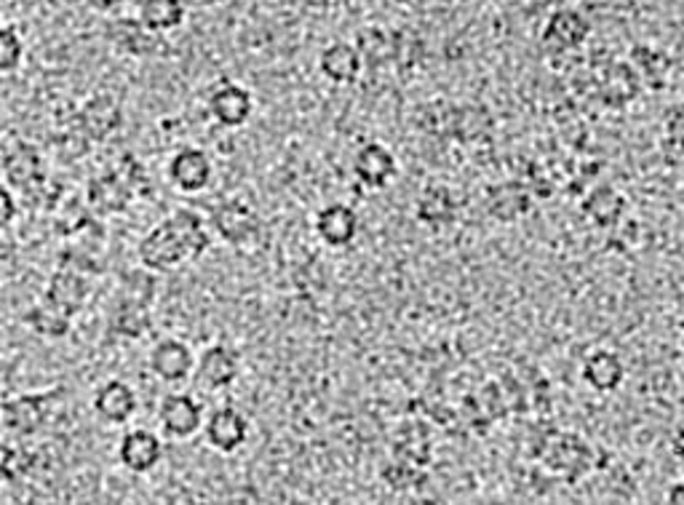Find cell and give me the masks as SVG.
I'll return each instance as SVG.
<instances>
[{"label":"cell","instance_id":"24","mask_svg":"<svg viewBox=\"0 0 684 505\" xmlns=\"http://www.w3.org/2000/svg\"><path fill=\"white\" fill-rule=\"evenodd\" d=\"M581 378H583V383L596 393L618 391L626 378L624 359H620L615 350H607V348L594 350V354L585 356Z\"/></svg>","mask_w":684,"mask_h":505},{"label":"cell","instance_id":"33","mask_svg":"<svg viewBox=\"0 0 684 505\" xmlns=\"http://www.w3.org/2000/svg\"><path fill=\"white\" fill-rule=\"evenodd\" d=\"M631 65L633 70L639 72L642 83L650 86V89H663L665 72H669V59L663 57L661 52L650 46H633L631 48Z\"/></svg>","mask_w":684,"mask_h":505},{"label":"cell","instance_id":"44","mask_svg":"<svg viewBox=\"0 0 684 505\" xmlns=\"http://www.w3.org/2000/svg\"><path fill=\"white\" fill-rule=\"evenodd\" d=\"M399 3H417V0H399Z\"/></svg>","mask_w":684,"mask_h":505},{"label":"cell","instance_id":"9","mask_svg":"<svg viewBox=\"0 0 684 505\" xmlns=\"http://www.w3.org/2000/svg\"><path fill=\"white\" fill-rule=\"evenodd\" d=\"M48 415V393H22V396L5 399L0 406V423L9 436L27 439L38 434Z\"/></svg>","mask_w":684,"mask_h":505},{"label":"cell","instance_id":"14","mask_svg":"<svg viewBox=\"0 0 684 505\" xmlns=\"http://www.w3.org/2000/svg\"><path fill=\"white\" fill-rule=\"evenodd\" d=\"M203 434H206V441L217 449V452L233 454L249 441V420H246L242 409L225 404L217 406V409L206 417Z\"/></svg>","mask_w":684,"mask_h":505},{"label":"cell","instance_id":"32","mask_svg":"<svg viewBox=\"0 0 684 505\" xmlns=\"http://www.w3.org/2000/svg\"><path fill=\"white\" fill-rule=\"evenodd\" d=\"M356 48H359L363 65L369 67H385L391 65L393 57H396V41H393V33H385V30L380 27L359 30V35H356Z\"/></svg>","mask_w":684,"mask_h":505},{"label":"cell","instance_id":"25","mask_svg":"<svg viewBox=\"0 0 684 505\" xmlns=\"http://www.w3.org/2000/svg\"><path fill=\"white\" fill-rule=\"evenodd\" d=\"M318 67H322L324 78H329L332 83L350 86L359 81V76L363 70V59L354 43L335 41V43H329L322 54H318Z\"/></svg>","mask_w":684,"mask_h":505},{"label":"cell","instance_id":"18","mask_svg":"<svg viewBox=\"0 0 684 505\" xmlns=\"http://www.w3.org/2000/svg\"><path fill=\"white\" fill-rule=\"evenodd\" d=\"M91 406H94L97 417L108 425H123L132 420L139 409V399L137 391L126 383V380H108L94 391V399H91Z\"/></svg>","mask_w":684,"mask_h":505},{"label":"cell","instance_id":"23","mask_svg":"<svg viewBox=\"0 0 684 505\" xmlns=\"http://www.w3.org/2000/svg\"><path fill=\"white\" fill-rule=\"evenodd\" d=\"M415 217L423 227L444 231L458 217V201L447 184H428L415 201Z\"/></svg>","mask_w":684,"mask_h":505},{"label":"cell","instance_id":"12","mask_svg":"<svg viewBox=\"0 0 684 505\" xmlns=\"http://www.w3.org/2000/svg\"><path fill=\"white\" fill-rule=\"evenodd\" d=\"M354 177L367 190H385L399 177V161L383 142H367L354 156Z\"/></svg>","mask_w":684,"mask_h":505},{"label":"cell","instance_id":"36","mask_svg":"<svg viewBox=\"0 0 684 505\" xmlns=\"http://www.w3.org/2000/svg\"><path fill=\"white\" fill-rule=\"evenodd\" d=\"M57 265L61 268H70L83 273L86 279H94V276L102 273V262L97 260L94 251L89 246H65V249L57 255Z\"/></svg>","mask_w":684,"mask_h":505},{"label":"cell","instance_id":"11","mask_svg":"<svg viewBox=\"0 0 684 505\" xmlns=\"http://www.w3.org/2000/svg\"><path fill=\"white\" fill-rule=\"evenodd\" d=\"M134 201H137V195L128 190V184L113 169H104L86 182V206L100 220L123 214Z\"/></svg>","mask_w":684,"mask_h":505},{"label":"cell","instance_id":"39","mask_svg":"<svg viewBox=\"0 0 684 505\" xmlns=\"http://www.w3.org/2000/svg\"><path fill=\"white\" fill-rule=\"evenodd\" d=\"M33 468V454L27 449L5 445L3 447V476L5 482H14L16 476H24V473Z\"/></svg>","mask_w":684,"mask_h":505},{"label":"cell","instance_id":"22","mask_svg":"<svg viewBox=\"0 0 684 505\" xmlns=\"http://www.w3.org/2000/svg\"><path fill=\"white\" fill-rule=\"evenodd\" d=\"M108 38L128 57H153L161 52V35L147 30L139 16H115L108 24Z\"/></svg>","mask_w":684,"mask_h":505},{"label":"cell","instance_id":"41","mask_svg":"<svg viewBox=\"0 0 684 505\" xmlns=\"http://www.w3.org/2000/svg\"><path fill=\"white\" fill-rule=\"evenodd\" d=\"M86 3H89L94 11H100V14H113V11H119L126 3H132V0H86Z\"/></svg>","mask_w":684,"mask_h":505},{"label":"cell","instance_id":"3","mask_svg":"<svg viewBox=\"0 0 684 505\" xmlns=\"http://www.w3.org/2000/svg\"><path fill=\"white\" fill-rule=\"evenodd\" d=\"M137 257L142 268H147L150 273H171V270H177L182 262L190 260L182 238L177 236V231L166 220H161L156 227H150L139 238Z\"/></svg>","mask_w":684,"mask_h":505},{"label":"cell","instance_id":"8","mask_svg":"<svg viewBox=\"0 0 684 505\" xmlns=\"http://www.w3.org/2000/svg\"><path fill=\"white\" fill-rule=\"evenodd\" d=\"M158 423L171 439H190L206 425L203 404L190 393H166L158 404Z\"/></svg>","mask_w":684,"mask_h":505},{"label":"cell","instance_id":"35","mask_svg":"<svg viewBox=\"0 0 684 505\" xmlns=\"http://www.w3.org/2000/svg\"><path fill=\"white\" fill-rule=\"evenodd\" d=\"M110 169H113L115 175L128 184V190L137 195V201L147 199V195L153 193V182H150V177H147V169L139 164L137 156H132V153H123V156L110 166Z\"/></svg>","mask_w":684,"mask_h":505},{"label":"cell","instance_id":"21","mask_svg":"<svg viewBox=\"0 0 684 505\" xmlns=\"http://www.w3.org/2000/svg\"><path fill=\"white\" fill-rule=\"evenodd\" d=\"M591 35V22L585 20L581 11L559 9L546 20L543 43L551 52H575L581 48Z\"/></svg>","mask_w":684,"mask_h":505},{"label":"cell","instance_id":"27","mask_svg":"<svg viewBox=\"0 0 684 505\" xmlns=\"http://www.w3.org/2000/svg\"><path fill=\"white\" fill-rule=\"evenodd\" d=\"M156 273H150L147 268H132L123 270L119 276V283H115L113 292V305H128V307H147L150 311L153 303H156Z\"/></svg>","mask_w":684,"mask_h":505},{"label":"cell","instance_id":"10","mask_svg":"<svg viewBox=\"0 0 684 505\" xmlns=\"http://www.w3.org/2000/svg\"><path fill=\"white\" fill-rule=\"evenodd\" d=\"M642 89L644 83L639 72L633 70L631 61H607L599 70V76H596V97H599L602 104L613 110L631 104L642 94Z\"/></svg>","mask_w":684,"mask_h":505},{"label":"cell","instance_id":"1","mask_svg":"<svg viewBox=\"0 0 684 505\" xmlns=\"http://www.w3.org/2000/svg\"><path fill=\"white\" fill-rule=\"evenodd\" d=\"M538 460L548 473H553L567 484L581 482L596 468L594 447L578 434H567V430H553L540 441Z\"/></svg>","mask_w":684,"mask_h":505},{"label":"cell","instance_id":"5","mask_svg":"<svg viewBox=\"0 0 684 505\" xmlns=\"http://www.w3.org/2000/svg\"><path fill=\"white\" fill-rule=\"evenodd\" d=\"M147 367H150V372L158 380L177 385L193 378L195 367H199V356L180 337H164L147 354Z\"/></svg>","mask_w":684,"mask_h":505},{"label":"cell","instance_id":"37","mask_svg":"<svg viewBox=\"0 0 684 505\" xmlns=\"http://www.w3.org/2000/svg\"><path fill=\"white\" fill-rule=\"evenodd\" d=\"M24 43L14 24H3L0 30V72H14L22 65Z\"/></svg>","mask_w":684,"mask_h":505},{"label":"cell","instance_id":"28","mask_svg":"<svg viewBox=\"0 0 684 505\" xmlns=\"http://www.w3.org/2000/svg\"><path fill=\"white\" fill-rule=\"evenodd\" d=\"M166 223L175 227L177 236L182 238L190 260L195 262L206 255L209 246H212V233H209V227L199 212H193V209H177L175 214L166 217Z\"/></svg>","mask_w":684,"mask_h":505},{"label":"cell","instance_id":"34","mask_svg":"<svg viewBox=\"0 0 684 505\" xmlns=\"http://www.w3.org/2000/svg\"><path fill=\"white\" fill-rule=\"evenodd\" d=\"M661 147H663V158L669 164L684 161V102L665 110Z\"/></svg>","mask_w":684,"mask_h":505},{"label":"cell","instance_id":"43","mask_svg":"<svg viewBox=\"0 0 684 505\" xmlns=\"http://www.w3.org/2000/svg\"><path fill=\"white\" fill-rule=\"evenodd\" d=\"M665 505H684V482H676L665 495Z\"/></svg>","mask_w":684,"mask_h":505},{"label":"cell","instance_id":"4","mask_svg":"<svg viewBox=\"0 0 684 505\" xmlns=\"http://www.w3.org/2000/svg\"><path fill=\"white\" fill-rule=\"evenodd\" d=\"M166 180L184 195L203 193L214 182V161L201 147H180L166 164Z\"/></svg>","mask_w":684,"mask_h":505},{"label":"cell","instance_id":"30","mask_svg":"<svg viewBox=\"0 0 684 505\" xmlns=\"http://www.w3.org/2000/svg\"><path fill=\"white\" fill-rule=\"evenodd\" d=\"M137 16L147 30L156 35L177 30L188 16V5L184 0H139Z\"/></svg>","mask_w":684,"mask_h":505},{"label":"cell","instance_id":"16","mask_svg":"<svg viewBox=\"0 0 684 505\" xmlns=\"http://www.w3.org/2000/svg\"><path fill=\"white\" fill-rule=\"evenodd\" d=\"M484 209L492 220L511 225L527 217L532 209V190L519 180H505L497 184H490L484 195Z\"/></svg>","mask_w":684,"mask_h":505},{"label":"cell","instance_id":"20","mask_svg":"<svg viewBox=\"0 0 684 505\" xmlns=\"http://www.w3.org/2000/svg\"><path fill=\"white\" fill-rule=\"evenodd\" d=\"M359 212L348 203H329L316 214V223H313L316 236L332 249H345V246L354 244L356 236H359Z\"/></svg>","mask_w":684,"mask_h":505},{"label":"cell","instance_id":"26","mask_svg":"<svg viewBox=\"0 0 684 505\" xmlns=\"http://www.w3.org/2000/svg\"><path fill=\"white\" fill-rule=\"evenodd\" d=\"M628 209L626 195L620 193L618 188L613 184H596L585 193V199L581 201V212L588 217V223H594L596 227H615L624 220Z\"/></svg>","mask_w":684,"mask_h":505},{"label":"cell","instance_id":"31","mask_svg":"<svg viewBox=\"0 0 684 505\" xmlns=\"http://www.w3.org/2000/svg\"><path fill=\"white\" fill-rule=\"evenodd\" d=\"M153 329V318L147 307L110 305L108 335L119 340H142Z\"/></svg>","mask_w":684,"mask_h":505},{"label":"cell","instance_id":"15","mask_svg":"<svg viewBox=\"0 0 684 505\" xmlns=\"http://www.w3.org/2000/svg\"><path fill=\"white\" fill-rule=\"evenodd\" d=\"M119 460L126 471L132 473H150L161 465L164 460V441L156 430L150 428H132L121 436Z\"/></svg>","mask_w":684,"mask_h":505},{"label":"cell","instance_id":"2","mask_svg":"<svg viewBox=\"0 0 684 505\" xmlns=\"http://www.w3.org/2000/svg\"><path fill=\"white\" fill-rule=\"evenodd\" d=\"M3 180L11 190H20L24 195L41 190L48 182L46 158L41 147L27 139L11 142L3 150Z\"/></svg>","mask_w":684,"mask_h":505},{"label":"cell","instance_id":"42","mask_svg":"<svg viewBox=\"0 0 684 505\" xmlns=\"http://www.w3.org/2000/svg\"><path fill=\"white\" fill-rule=\"evenodd\" d=\"M671 452H674V458L680 460V463H684V423L674 430V436H671Z\"/></svg>","mask_w":684,"mask_h":505},{"label":"cell","instance_id":"38","mask_svg":"<svg viewBox=\"0 0 684 505\" xmlns=\"http://www.w3.org/2000/svg\"><path fill=\"white\" fill-rule=\"evenodd\" d=\"M393 41H396V57H393V61L402 70H410V67H415L423 59L421 35H415L412 30H399V33H393Z\"/></svg>","mask_w":684,"mask_h":505},{"label":"cell","instance_id":"17","mask_svg":"<svg viewBox=\"0 0 684 505\" xmlns=\"http://www.w3.org/2000/svg\"><path fill=\"white\" fill-rule=\"evenodd\" d=\"M89 298H91V281L86 279L83 273H78V270L61 268V265H57L54 273L48 276L46 292H43V300L57 305L59 311H65L67 316L72 318L89 305Z\"/></svg>","mask_w":684,"mask_h":505},{"label":"cell","instance_id":"29","mask_svg":"<svg viewBox=\"0 0 684 505\" xmlns=\"http://www.w3.org/2000/svg\"><path fill=\"white\" fill-rule=\"evenodd\" d=\"M22 322L33 335L43 337V340H65L72 329V316H67L65 311H59L48 300H41V303L30 307L22 316Z\"/></svg>","mask_w":684,"mask_h":505},{"label":"cell","instance_id":"6","mask_svg":"<svg viewBox=\"0 0 684 505\" xmlns=\"http://www.w3.org/2000/svg\"><path fill=\"white\" fill-rule=\"evenodd\" d=\"M76 126L89 142H104L123 126V104L108 91L91 94L76 113Z\"/></svg>","mask_w":684,"mask_h":505},{"label":"cell","instance_id":"7","mask_svg":"<svg viewBox=\"0 0 684 505\" xmlns=\"http://www.w3.org/2000/svg\"><path fill=\"white\" fill-rule=\"evenodd\" d=\"M212 227L222 242L233 246H246L260 236V217H257L255 206L244 199H227L217 203L212 212Z\"/></svg>","mask_w":684,"mask_h":505},{"label":"cell","instance_id":"19","mask_svg":"<svg viewBox=\"0 0 684 505\" xmlns=\"http://www.w3.org/2000/svg\"><path fill=\"white\" fill-rule=\"evenodd\" d=\"M238 354L236 348L231 345L217 343V345H209L206 350L199 356V367H195V380H199L201 388L206 391H225L236 383L238 378Z\"/></svg>","mask_w":684,"mask_h":505},{"label":"cell","instance_id":"40","mask_svg":"<svg viewBox=\"0 0 684 505\" xmlns=\"http://www.w3.org/2000/svg\"><path fill=\"white\" fill-rule=\"evenodd\" d=\"M16 214H20V209H16L14 190H11L9 184H3V188H0V225H3V231H9L11 223L16 220Z\"/></svg>","mask_w":684,"mask_h":505},{"label":"cell","instance_id":"13","mask_svg":"<svg viewBox=\"0 0 684 505\" xmlns=\"http://www.w3.org/2000/svg\"><path fill=\"white\" fill-rule=\"evenodd\" d=\"M255 113V97L242 83L222 81L209 94V115L225 128H242Z\"/></svg>","mask_w":684,"mask_h":505}]
</instances>
